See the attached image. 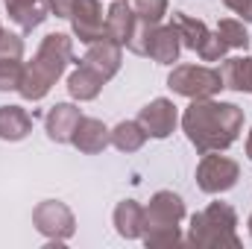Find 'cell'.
<instances>
[{
  "instance_id": "5",
  "label": "cell",
  "mask_w": 252,
  "mask_h": 249,
  "mask_svg": "<svg viewBox=\"0 0 252 249\" xmlns=\"http://www.w3.org/2000/svg\"><path fill=\"white\" fill-rule=\"evenodd\" d=\"M173 24L179 30V38H182V47L193 50L202 62H223L226 53H229V44L220 38V32L208 30L199 18H190L185 12H173Z\"/></svg>"
},
{
  "instance_id": "29",
  "label": "cell",
  "mask_w": 252,
  "mask_h": 249,
  "mask_svg": "<svg viewBox=\"0 0 252 249\" xmlns=\"http://www.w3.org/2000/svg\"><path fill=\"white\" fill-rule=\"evenodd\" d=\"M247 226H250V235H252V214H250V220H247Z\"/></svg>"
},
{
  "instance_id": "11",
  "label": "cell",
  "mask_w": 252,
  "mask_h": 249,
  "mask_svg": "<svg viewBox=\"0 0 252 249\" xmlns=\"http://www.w3.org/2000/svg\"><path fill=\"white\" fill-rule=\"evenodd\" d=\"M179 53H182V38H179V30L176 24H156L150 30V38L144 44V56H150L153 62L158 64H173L179 62Z\"/></svg>"
},
{
  "instance_id": "22",
  "label": "cell",
  "mask_w": 252,
  "mask_h": 249,
  "mask_svg": "<svg viewBox=\"0 0 252 249\" xmlns=\"http://www.w3.org/2000/svg\"><path fill=\"white\" fill-rule=\"evenodd\" d=\"M217 32H220V38L229 44V50H232V47H235V50H247V47H250V32H247L244 21H238V18H223V21L217 24Z\"/></svg>"
},
{
  "instance_id": "25",
  "label": "cell",
  "mask_w": 252,
  "mask_h": 249,
  "mask_svg": "<svg viewBox=\"0 0 252 249\" xmlns=\"http://www.w3.org/2000/svg\"><path fill=\"white\" fill-rule=\"evenodd\" d=\"M0 59H24V38L18 32H0Z\"/></svg>"
},
{
  "instance_id": "12",
  "label": "cell",
  "mask_w": 252,
  "mask_h": 249,
  "mask_svg": "<svg viewBox=\"0 0 252 249\" xmlns=\"http://www.w3.org/2000/svg\"><path fill=\"white\" fill-rule=\"evenodd\" d=\"M82 64H88L91 70H97L106 82L121 70V64H124V44H118V41H112V38H100V41H94V44H88V50H85V56L79 59Z\"/></svg>"
},
{
  "instance_id": "23",
  "label": "cell",
  "mask_w": 252,
  "mask_h": 249,
  "mask_svg": "<svg viewBox=\"0 0 252 249\" xmlns=\"http://www.w3.org/2000/svg\"><path fill=\"white\" fill-rule=\"evenodd\" d=\"M129 6L144 24H161L167 15V0H129Z\"/></svg>"
},
{
  "instance_id": "26",
  "label": "cell",
  "mask_w": 252,
  "mask_h": 249,
  "mask_svg": "<svg viewBox=\"0 0 252 249\" xmlns=\"http://www.w3.org/2000/svg\"><path fill=\"white\" fill-rule=\"evenodd\" d=\"M73 6H76V0H47V9H50V15L64 18V21H70V15H73Z\"/></svg>"
},
{
  "instance_id": "19",
  "label": "cell",
  "mask_w": 252,
  "mask_h": 249,
  "mask_svg": "<svg viewBox=\"0 0 252 249\" xmlns=\"http://www.w3.org/2000/svg\"><path fill=\"white\" fill-rule=\"evenodd\" d=\"M32 132V115L24 106H0V141H24Z\"/></svg>"
},
{
  "instance_id": "17",
  "label": "cell",
  "mask_w": 252,
  "mask_h": 249,
  "mask_svg": "<svg viewBox=\"0 0 252 249\" xmlns=\"http://www.w3.org/2000/svg\"><path fill=\"white\" fill-rule=\"evenodd\" d=\"M103 85H106V79L82 62H76V70L67 76V94H70L73 100H79V103L97 100L100 91H103Z\"/></svg>"
},
{
  "instance_id": "9",
  "label": "cell",
  "mask_w": 252,
  "mask_h": 249,
  "mask_svg": "<svg viewBox=\"0 0 252 249\" xmlns=\"http://www.w3.org/2000/svg\"><path fill=\"white\" fill-rule=\"evenodd\" d=\"M138 124L144 126V132L156 141H164L176 132V124H179V109L173 106V100L167 97H156L150 100L141 112H138Z\"/></svg>"
},
{
  "instance_id": "28",
  "label": "cell",
  "mask_w": 252,
  "mask_h": 249,
  "mask_svg": "<svg viewBox=\"0 0 252 249\" xmlns=\"http://www.w3.org/2000/svg\"><path fill=\"white\" fill-rule=\"evenodd\" d=\"M247 158L252 161V129H250V135H247Z\"/></svg>"
},
{
  "instance_id": "20",
  "label": "cell",
  "mask_w": 252,
  "mask_h": 249,
  "mask_svg": "<svg viewBox=\"0 0 252 249\" xmlns=\"http://www.w3.org/2000/svg\"><path fill=\"white\" fill-rule=\"evenodd\" d=\"M220 79H223V88H229V91H250L252 94V56L223 59Z\"/></svg>"
},
{
  "instance_id": "14",
  "label": "cell",
  "mask_w": 252,
  "mask_h": 249,
  "mask_svg": "<svg viewBox=\"0 0 252 249\" xmlns=\"http://www.w3.org/2000/svg\"><path fill=\"white\" fill-rule=\"evenodd\" d=\"M79 121H82L79 106H73V103H56V106L44 115L47 138H50V141H56V144H70L73 129H76Z\"/></svg>"
},
{
  "instance_id": "15",
  "label": "cell",
  "mask_w": 252,
  "mask_h": 249,
  "mask_svg": "<svg viewBox=\"0 0 252 249\" xmlns=\"http://www.w3.org/2000/svg\"><path fill=\"white\" fill-rule=\"evenodd\" d=\"M3 6H6V12H9V21H15L24 32L38 30V27L50 18L47 0H3Z\"/></svg>"
},
{
  "instance_id": "27",
  "label": "cell",
  "mask_w": 252,
  "mask_h": 249,
  "mask_svg": "<svg viewBox=\"0 0 252 249\" xmlns=\"http://www.w3.org/2000/svg\"><path fill=\"white\" fill-rule=\"evenodd\" d=\"M235 15H241V21H250L252 24V0H223Z\"/></svg>"
},
{
  "instance_id": "10",
  "label": "cell",
  "mask_w": 252,
  "mask_h": 249,
  "mask_svg": "<svg viewBox=\"0 0 252 249\" xmlns=\"http://www.w3.org/2000/svg\"><path fill=\"white\" fill-rule=\"evenodd\" d=\"M70 30L82 44H94L106 35V15L100 0H76L70 15Z\"/></svg>"
},
{
  "instance_id": "16",
  "label": "cell",
  "mask_w": 252,
  "mask_h": 249,
  "mask_svg": "<svg viewBox=\"0 0 252 249\" xmlns=\"http://www.w3.org/2000/svg\"><path fill=\"white\" fill-rule=\"evenodd\" d=\"M135 30V12L129 6V0H112V6L106 9V38L124 44L132 38Z\"/></svg>"
},
{
  "instance_id": "6",
  "label": "cell",
  "mask_w": 252,
  "mask_h": 249,
  "mask_svg": "<svg viewBox=\"0 0 252 249\" xmlns=\"http://www.w3.org/2000/svg\"><path fill=\"white\" fill-rule=\"evenodd\" d=\"M167 88L188 100H205L223 91V79H220V70L208 64H173L167 76Z\"/></svg>"
},
{
  "instance_id": "1",
  "label": "cell",
  "mask_w": 252,
  "mask_h": 249,
  "mask_svg": "<svg viewBox=\"0 0 252 249\" xmlns=\"http://www.w3.org/2000/svg\"><path fill=\"white\" fill-rule=\"evenodd\" d=\"M182 129L199 156L223 153L244 132V109L214 97L190 100V106L182 112Z\"/></svg>"
},
{
  "instance_id": "8",
  "label": "cell",
  "mask_w": 252,
  "mask_h": 249,
  "mask_svg": "<svg viewBox=\"0 0 252 249\" xmlns=\"http://www.w3.org/2000/svg\"><path fill=\"white\" fill-rule=\"evenodd\" d=\"M241 164L220 153H205L196 164V185L202 193H226L238 185Z\"/></svg>"
},
{
  "instance_id": "24",
  "label": "cell",
  "mask_w": 252,
  "mask_h": 249,
  "mask_svg": "<svg viewBox=\"0 0 252 249\" xmlns=\"http://www.w3.org/2000/svg\"><path fill=\"white\" fill-rule=\"evenodd\" d=\"M24 76V59H0V91H18Z\"/></svg>"
},
{
  "instance_id": "18",
  "label": "cell",
  "mask_w": 252,
  "mask_h": 249,
  "mask_svg": "<svg viewBox=\"0 0 252 249\" xmlns=\"http://www.w3.org/2000/svg\"><path fill=\"white\" fill-rule=\"evenodd\" d=\"M112 220H115V232H118L121 238L138 241L141 232H144V205L135 202V199H124V202H118Z\"/></svg>"
},
{
  "instance_id": "30",
  "label": "cell",
  "mask_w": 252,
  "mask_h": 249,
  "mask_svg": "<svg viewBox=\"0 0 252 249\" xmlns=\"http://www.w3.org/2000/svg\"><path fill=\"white\" fill-rule=\"evenodd\" d=\"M0 32H3V27H0Z\"/></svg>"
},
{
  "instance_id": "21",
  "label": "cell",
  "mask_w": 252,
  "mask_h": 249,
  "mask_svg": "<svg viewBox=\"0 0 252 249\" xmlns=\"http://www.w3.org/2000/svg\"><path fill=\"white\" fill-rule=\"evenodd\" d=\"M147 132L138 121H121V124L112 129V147H118L121 153H138L144 144H147Z\"/></svg>"
},
{
  "instance_id": "13",
  "label": "cell",
  "mask_w": 252,
  "mask_h": 249,
  "mask_svg": "<svg viewBox=\"0 0 252 249\" xmlns=\"http://www.w3.org/2000/svg\"><path fill=\"white\" fill-rule=\"evenodd\" d=\"M70 144L79 153H85V156H97V153H103L112 144V129L103 124V121H97V118H85L82 115V121L73 129Z\"/></svg>"
},
{
  "instance_id": "4",
  "label": "cell",
  "mask_w": 252,
  "mask_h": 249,
  "mask_svg": "<svg viewBox=\"0 0 252 249\" xmlns=\"http://www.w3.org/2000/svg\"><path fill=\"white\" fill-rule=\"evenodd\" d=\"M185 220V199L173 190H156L150 205H144V232L141 241L147 247H170L182 241L179 223Z\"/></svg>"
},
{
  "instance_id": "3",
  "label": "cell",
  "mask_w": 252,
  "mask_h": 249,
  "mask_svg": "<svg viewBox=\"0 0 252 249\" xmlns=\"http://www.w3.org/2000/svg\"><path fill=\"white\" fill-rule=\"evenodd\" d=\"M188 244L199 249H241L238 211L229 202H211L190 217Z\"/></svg>"
},
{
  "instance_id": "7",
  "label": "cell",
  "mask_w": 252,
  "mask_h": 249,
  "mask_svg": "<svg viewBox=\"0 0 252 249\" xmlns=\"http://www.w3.org/2000/svg\"><path fill=\"white\" fill-rule=\"evenodd\" d=\"M32 226L56 247H62L64 241L73 238L76 232V217L73 211L64 205L62 199H44L32 208Z\"/></svg>"
},
{
  "instance_id": "2",
  "label": "cell",
  "mask_w": 252,
  "mask_h": 249,
  "mask_svg": "<svg viewBox=\"0 0 252 249\" xmlns=\"http://www.w3.org/2000/svg\"><path fill=\"white\" fill-rule=\"evenodd\" d=\"M73 62V38L67 32H50L41 38L35 56L24 62V76L18 94L30 103H38L50 94V88L62 79L67 64Z\"/></svg>"
}]
</instances>
